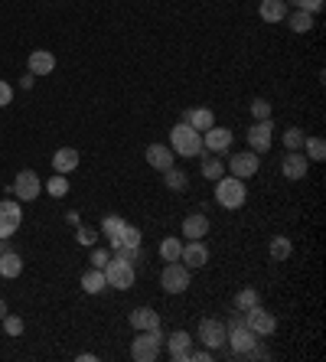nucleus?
Returning <instances> with one entry per match:
<instances>
[{
	"instance_id": "1",
	"label": "nucleus",
	"mask_w": 326,
	"mask_h": 362,
	"mask_svg": "<svg viewBox=\"0 0 326 362\" xmlns=\"http://www.w3.org/2000/svg\"><path fill=\"white\" fill-rule=\"evenodd\" d=\"M245 200H248L245 180H239V176H232V173H222L219 180H215V202H219L222 209L235 213V209L245 206Z\"/></svg>"
},
{
	"instance_id": "2",
	"label": "nucleus",
	"mask_w": 326,
	"mask_h": 362,
	"mask_svg": "<svg viewBox=\"0 0 326 362\" xmlns=\"http://www.w3.org/2000/svg\"><path fill=\"white\" fill-rule=\"evenodd\" d=\"M170 147H173L176 157H199L202 153V134L193 131L186 121L170 127Z\"/></svg>"
},
{
	"instance_id": "3",
	"label": "nucleus",
	"mask_w": 326,
	"mask_h": 362,
	"mask_svg": "<svg viewBox=\"0 0 326 362\" xmlns=\"http://www.w3.org/2000/svg\"><path fill=\"white\" fill-rule=\"evenodd\" d=\"M163 330L153 326V330H138V339L131 343V359L134 362H153L160 356V346H163Z\"/></svg>"
},
{
	"instance_id": "4",
	"label": "nucleus",
	"mask_w": 326,
	"mask_h": 362,
	"mask_svg": "<svg viewBox=\"0 0 326 362\" xmlns=\"http://www.w3.org/2000/svg\"><path fill=\"white\" fill-rule=\"evenodd\" d=\"M101 271H105V281H108V288H114V290H131V288H134V281H138V271H134V264L124 262L118 251H114L111 262L105 264Z\"/></svg>"
},
{
	"instance_id": "5",
	"label": "nucleus",
	"mask_w": 326,
	"mask_h": 362,
	"mask_svg": "<svg viewBox=\"0 0 326 362\" xmlns=\"http://www.w3.org/2000/svg\"><path fill=\"white\" fill-rule=\"evenodd\" d=\"M160 288L166 294H183L189 288V268L183 262H166L160 275Z\"/></svg>"
},
{
	"instance_id": "6",
	"label": "nucleus",
	"mask_w": 326,
	"mask_h": 362,
	"mask_svg": "<svg viewBox=\"0 0 326 362\" xmlns=\"http://www.w3.org/2000/svg\"><path fill=\"white\" fill-rule=\"evenodd\" d=\"M258 167H261V157L254 150H239V153L228 157V173L239 176V180H251L258 173Z\"/></svg>"
},
{
	"instance_id": "7",
	"label": "nucleus",
	"mask_w": 326,
	"mask_h": 362,
	"mask_svg": "<svg viewBox=\"0 0 326 362\" xmlns=\"http://www.w3.org/2000/svg\"><path fill=\"white\" fill-rule=\"evenodd\" d=\"M245 326H248L251 333H258V337H271V333L277 330V317L271 310H264L261 304H258V307L245 310Z\"/></svg>"
},
{
	"instance_id": "8",
	"label": "nucleus",
	"mask_w": 326,
	"mask_h": 362,
	"mask_svg": "<svg viewBox=\"0 0 326 362\" xmlns=\"http://www.w3.org/2000/svg\"><path fill=\"white\" fill-rule=\"evenodd\" d=\"M39 193H43V180L33 170H20L17 180H13V196L20 202H33Z\"/></svg>"
},
{
	"instance_id": "9",
	"label": "nucleus",
	"mask_w": 326,
	"mask_h": 362,
	"mask_svg": "<svg viewBox=\"0 0 326 362\" xmlns=\"http://www.w3.org/2000/svg\"><path fill=\"white\" fill-rule=\"evenodd\" d=\"M23 222V209L17 200H3L0 202V238H13L17 228Z\"/></svg>"
},
{
	"instance_id": "10",
	"label": "nucleus",
	"mask_w": 326,
	"mask_h": 362,
	"mask_svg": "<svg viewBox=\"0 0 326 362\" xmlns=\"http://www.w3.org/2000/svg\"><path fill=\"white\" fill-rule=\"evenodd\" d=\"M271 144H274V121H271V118H268V121H254L248 131V147L254 150V153H268Z\"/></svg>"
},
{
	"instance_id": "11",
	"label": "nucleus",
	"mask_w": 326,
	"mask_h": 362,
	"mask_svg": "<svg viewBox=\"0 0 326 362\" xmlns=\"http://www.w3.org/2000/svg\"><path fill=\"white\" fill-rule=\"evenodd\" d=\"M199 339H202V346L206 350H222L226 346V339H228V330L222 320H202L199 323Z\"/></svg>"
},
{
	"instance_id": "12",
	"label": "nucleus",
	"mask_w": 326,
	"mask_h": 362,
	"mask_svg": "<svg viewBox=\"0 0 326 362\" xmlns=\"http://www.w3.org/2000/svg\"><path fill=\"white\" fill-rule=\"evenodd\" d=\"M307 170H310V160H307V153H301V150H287V157H281V173L290 183L303 180Z\"/></svg>"
},
{
	"instance_id": "13",
	"label": "nucleus",
	"mask_w": 326,
	"mask_h": 362,
	"mask_svg": "<svg viewBox=\"0 0 326 362\" xmlns=\"http://www.w3.org/2000/svg\"><path fill=\"white\" fill-rule=\"evenodd\" d=\"M180 262L186 264L189 271H193V268H206V264H209V248H206V242H202V238H186V242H183Z\"/></svg>"
},
{
	"instance_id": "14",
	"label": "nucleus",
	"mask_w": 326,
	"mask_h": 362,
	"mask_svg": "<svg viewBox=\"0 0 326 362\" xmlns=\"http://www.w3.org/2000/svg\"><path fill=\"white\" fill-rule=\"evenodd\" d=\"M232 131L228 127H219V125H213L209 131H202V150L206 153H226L228 147H232Z\"/></svg>"
},
{
	"instance_id": "15",
	"label": "nucleus",
	"mask_w": 326,
	"mask_h": 362,
	"mask_svg": "<svg viewBox=\"0 0 326 362\" xmlns=\"http://www.w3.org/2000/svg\"><path fill=\"white\" fill-rule=\"evenodd\" d=\"M226 343L232 346V356L239 359V356H245L248 350H254V346H258V333H251L245 323H241V326H232V330H228V339H226Z\"/></svg>"
},
{
	"instance_id": "16",
	"label": "nucleus",
	"mask_w": 326,
	"mask_h": 362,
	"mask_svg": "<svg viewBox=\"0 0 326 362\" xmlns=\"http://www.w3.org/2000/svg\"><path fill=\"white\" fill-rule=\"evenodd\" d=\"M163 343H166V350H170V359L173 362H186L189 350H193V337H189L186 330H173Z\"/></svg>"
},
{
	"instance_id": "17",
	"label": "nucleus",
	"mask_w": 326,
	"mask_h": 362,
	"mask_svg": "<svg viewBox=\"0 0 326 362\" xmlns=\"http://www.w3.org/2000/svg\"><path fill=\"white\" fill-rule=\"evenodd\" d=\"M147 163H151L153 170H170V167H176V153L170 144H151L147 147Z\"/></svg>"
},
{
	"instance_id": "18",
	"label": "nucleus",
	"mask_w": 326,
	"mask_h": 362,
	"mask_svg": "<svg viewBox=\"0 0 326 362\" xmlns=\"http://www.w3.org/2000/svg\"><path fill=\"white\" fill-rule=\"evenodd\" d=\"M287 13H290L287 0H261V3H258V17H261L264 23H281Z\"/></svg>"
},
{
	"instance_id": "19",
	"label": "nucleus",
	"mask_w": 326,
	"mask_h": 362,
	"mask_svg": "<svg viewBox=\"0 0 326 362\" xmlns=\"http://www.w3.org/2000/svg\"><path fill=\"white\" fill-rule=\"evenodd\" d=\"M183 121H186L193 131H209V127L215 125V114L213 108H189V111H183Z\"/></svg>"
},
{
	"instance_id": "20",
	"label": "nucleus",
	"mask_w": 326,
	"mask_h": 362,
	"mask_svg": "<svg viewBox=\"0 0 326 362\" xmlns=\"http://www.w3.org/2000/svg\"><path fill=\"white\" fill-rule=\"evenodd\" d=\"M76 167H78V150L76 147H59L56 153H52V170H56V173L69 176Z\"/></svg>"
},
{
	"instance_id": "21",
	"label": "nucleus",
	"mask_w": 326,
	"mask_h": 362,
	"mask_svg": "<svg viewBox=\"0 0 326 362\" xmlns=\"http://www.w3.org/2000/svg\"><path fill=\"white\" fill-rule=\"evenodd\" d=\"M127 323L134 326V330H153V326H160V313L153 310V307H138V310H131Z\"/></svg>"
},
{
	"instance_id": "22",
	"label": "nucleus",
	"mask_w": 326,
	"mask_h": 362,
	"mask_svg": "<svg viewBox=\"0 0 326 362\" xmlns=\"http://www.w3.org/2000/svg\"><path fill=\"white\" fill-rule=\"evenodd\" d=\"M23 271V258L13 248H0V277H20Z\"/></svg>"
},
{
	"instance_id": "23",
	"label": "nucleus",
	"mask_w": 326,
	"mask_h": 362,
	"mask_svg": "<svg viewBox=\"0 0 326 362\" xmlns=\"http://www.w3.org/2000/svg\"><path fill=\"white\" fill-rule=\"evenodd\" d=\"M56 69V56L50 50H33L30 52V72L33 75H50Z\"/></svg>"
},
{
	"instance_id": "24",
	"label": "nucleus",
	"mask_w": 326,
	"mask_h": 362,
	"mask_svg": "<svg viewBox=\"0 0 326 362\" xmlns=\"http://www.w3.org/2000/svg\"><path fill=\"white\" fill-rule=\"evenodd\" d=\"M183 235L186 238H206L209 235V219L206 213H193L183 219Z\"/></svg>"
},
{
	"instance_id": "25",
	"label": "nucleus",
	"mask_w": 326,
	"mask_h": 362,
	"mask_svg": "<svg viewBox=\"0 0 326 362\" xmlns=\"http://www.w3.org/2000/svg\"><path fill=\"white\" fill-rule=\"evenodd\" d=\"M82 290L85 294H101V290H108V281H105V271L101 268H91L82 275Z\"/></svg>"
},
{
	"instance_id": "26",
	"label": "nucleus",
	"mask_w": 326,
	"mask_h": 362,
	"mask_svg": "<svg viewBox=\"0 0 326 362\" xmlns=\"http://www.w3.org/2000/svg\"><path fill=\"white\" fill-rule=\"evenodd\" d=\"M140 242H144V235H140L138 225L124 222V228H121V235H118V245H114V251H118V248H140Z\"/></svg>"
},
{
	"instance_id": "27",
	"label": "nucleus",
	"mask_w": 326,
	"mask_h": 362,
	"mask_svg": "<svg viewBox=\"0 0 326 362\" xmlns=\"http://www.w3.org/2000/svg\"><path fill=\"white\" fill-rule=\"evenodd\" d=\"M284 20H287V26L294 33H310V30H314V13H307V10H294V13H287Z\"/></svg>"
},
{
	"instance_id": "28",
	"label": "nucleus",
	"mask_w": 326,
	"mask_h": 362,
	"mask_svg": "<svg viewBox=\"0 0 326 362\" xmlns=\"http://www.w3.org/2000/svg\"><path fill=\"white\" fill-rule=\"evenodd\" d=\"M261 304V294H258V288H241L239 294H235V310L245 313L251 310V307H258Z\"/></svg>"
},
{
	"instance_id": "29",
	"label": "nucleus",
	"mask_w": 326,
	"mask_h": 362,
	"mask_svg": "<svg viewBox=\"0 0 326 362\" xmlns=\"http://www.w3.org/2000/svg\"><path fill=\"white\" fill-rule=\"evenodd\" d=\"M121 228H124V219H121V215H105V219H101V235H108L111 248L118 245V235H121Z\"/></svg>"
},
{
	"instance_id": "30",
	"label": "nucleus",
	"mask_w": 326,
	"mask_h": 362,
	"mask_svg": "<svg viewBox=\"0 0 326 362\" xmlns=\"http://www.w3.org/2000/svg\"><path fill=\"white\" fill-rule=\"evenodd\" d=\"M303 150H307V160L310 163H323L326 160V140L316 138V134L303 140Z\"/></svg>"
},
{
	"instance_id": "31",
	"label": "nucleus",
	"mask_w": 326,
	"mask_h": 362,
	"mask_svg": "<svg viewBox=\"0 0 326 362\" xmlns=\"http://www.w3.org/2000/svg\"><path fill=\"white\" fill-rule=\"evenodd\" d=\"M271 262H287L290 258V251H294V245H290V238L287 235H274L271 238Z\"/></svg>"
},
{
	"instance_id": "32",
	"label": "nucleus",
	"mask_w": 326,
	"mask_h": 362,
	"mask_svg": "<svg viewBox=\"0 0 326 362\" xmlns=\"http://www.w3.org/2000/svg\"><path fill=\"white\" fill-rule=\"evenodd\" d=\"M163 183H166V189H173V193H183L189 187V176L183 170L170 167V170H163Z\"/></svg>"
},
{
	"instance_id": "33",
	"label": "nucleus",
	"mask_w": 326,
	"mask_h": 362,
	"mask_svg": "<svg viewBox=\"0 0 326 362\" xmlns=\"http://www.w3.org/2000/svg\"><path fill=\"white\" fill-rule=\"evenodd\" d=\"M226 173V163L219 160V157H209V153H206V150H202V176H206V180H219V176Z\"/></svg>"
},
{
	"instance_id": "34",
	"label": "nucleus",
	"mask_w": 326,
	"mask_h": 362,
	"mask_svg": "<svg viewBox=\"0 0 326 362\" xmlns=\"http://www.w3.org/2000/svg\"><path fill=\"white\" fill-rule=\"evenodd\" d=\"M180 255H183V242H180L176 235L163 238L160 242V258L163 262H180Z\"/></svg>"
},
{
	"instance_id": "35",
	"label": "nucleus",
	"mask_w": 326,
	"mask_h": 362,
	"mask_svg": "<svg viewBox=\"0 0 326 362\" xmlns=\"http://www.w3.org/2000/svg\"><path fill=\"white\" fill-rule=\"evenodd\" d=\"M43 187H46V193H50L52 200H63L65 193H69V180H65V173H56V176H50Z\"/></svg>"
},
{
	"instance_id": "36",
	"label": "nucleus",
	"mask_w": 326,
	"mask_h": 362,
	"mask_svg": "<svg viewBox=\"0 0 326 362\" xmlns=\"http://www.w3.org/2000/svg\"><path fill=\"white\" fill-rule=\"evenodd\" d=\"M303 140H307V131H301V127H287L284 131V147L287 150H303Z\"/></svg>"
},
{
	"instance_id": "37",
	"label": "nucleus",
	"mask_w": 326,
	"mask_h": 362,
	"mask_svg": "<svg viewBox=\"0 0 326 362\" xmlns=\"http://www.w3.org/2000/svg\"><path fill=\"white\" fill-rule=\"evenodd\" d=\"M251 118H254V121H268V118H271V101L268 98H251Z\"/></svg>"
},
{
	"instance_id": "38",
	"label": "nucleus",
	"mask_w": 326,
	"mask_h": 362,
	"mask_svg": "<svg viewBox=\"0 0 326 362\" xmlns=\"http://www.w3.org/2000/svg\"><path fill=\"white\" fill-rule=\"evenodd\" d=\"M0 323H3V333H7V337H20V333H23V320L13 317V313H7Z\"/></svg>"
},
{
	"instance_id": "39",
	"label": "nucleus",
	"mask_w": 326,
	"mask_h": 362,
	"mask_svg": "<svg viewBox=\"0 0 326 362\" xmlns=\"http://www.w3.org/2000/svg\"><path fill=\"white\" fill-rule=\"evenodd\" d=\"M287 3H294V10H307V13H320L323 10V3L326 0H287Z\"/></svg>"
},
{
	"instance_id": "40",
	"label": "nucleus",
	"mask_w": 326,
	"mask_h": 362,
	"mask_svg": "<svg viewBox=\"0 0 326 362\" xmlns=\"http://www.w3.org/2000/svg\"><path fill=\"white\" fill-rule=\"evenodd\" d=\"M76 238H78V245H95V242H98V232H95L91 225H78Z\"/></svg>"
},
{
	"instance_id": "41",
	"label": "nucleus",
	"mask_w": 326,
	"mask_h": 362,
	"mask_svg": "<svg viewBox=\"0 0 326 362\" xmlns=\"http://www.w3.org/2000/svg\"><path fill=\"white\" fill-rule=\"evenodd\" d=\"M88 262H91V268H105V264L111 262V251H105V248H91Z\"/></svg>"
},
{
	"instance_id": "42",
	"label": "nucleus",
	"mask_w": 326,
	"mask_h": 362,
	"mask_svg": "<svg viewBox=\"0 0 326 362\" xmlns=\"http://www.w3.org/2000/svg\"><path fill=\"white\" fill-rule=\"evenodd\" d=\"M10 101H13V85H10V82H3V78H0V108H7Z\"/></svg>"
},
{
	"instance_id": "43",
	"label": "nucleus",
	"mask_w": 326,
	"mask_h": 362,
	"mask_svg": "<svg viewBox=\"0 0 326 362\" xmlns=\"http://www.w3.org/2000/svg\"><path fill=\"white\" fill-rule=\"evenodd\" d=\"M186 359H196V362H209V359H213V350H206V346H202L199 352H193V350H189V356H186Z\"/></svg>"
},
{
	"instance_id": "44",
	"label": "nucleus",
	"mask_w": 326,
	"mask_h": 362,
	"mask_svg": "<svg viewBox=\"0 0 326 362\" xmlns=\"http://www.w3.org/2000/svg\"><path fill=\"white\" fill-rule=\"evenodd\" d=\"M65 222H69V225H82V219H78V213H65Z\"/></svg>"
},
{
	"instance_id": "45",
	"label": "nucleus",
	"mask_w": 326,
	"mask_h": 362,
	"mask_svg": "<svg viewBox=\"0 0 326 362\" xmlns=\"http://www.w3.org/2000/svg\"><path fill=\"white\" fill-rule=\"evenodd\" d=\"M33 78H36L33 72H30V75H23V78H20V85H23V88H33Z\"/></svg>"
},
{
	"instance_id": "46",
	"label": "nucleus",
	"mask_w": 326,
	"mask_h": 362,
	"mask_svg": "<svg viewBox=\"0 0 326 362\" xmlns=\"http://www.w3.org/2000/svg\"><path fill=\"white\" fill-rule=\"evenodd\" d=\"M95 359H98L95 352H82V356H78V362H95Z\"/></svg>"
},
{
	"instance_id": "47",
	"label": "nucleus",
	"mask_w": 326,
	"mask_h": 362,
	"mask_svg": "<svg viewBox=\"0 0 326 362\" xmlns=\"http://www.w3.org/2000/svg\"><path fill=\"white\" fill-rule=\"evenodd\" d=\"M3 317H7V304L0 300V320H3Z\"/></svg>"
}]
</instances>
